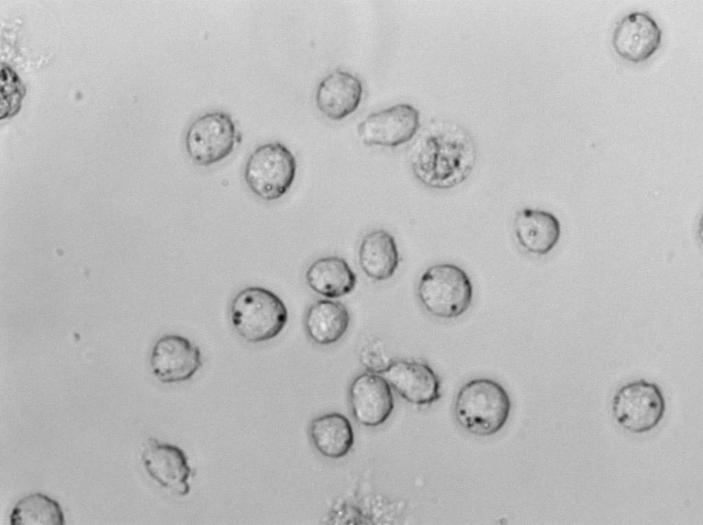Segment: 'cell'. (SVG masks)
<instances>
[{
  "label": "cell",
  "mask_w": 703,
  "mask_h": 525,
  "mask_svg": "<svg viewBox=\"0 0 703 525\" xmlns=\"http://www.w3.org/2000/svg\"><path fill=\"white\" fill-rule=\"evenodd\" d=\"M476 150L470 137L460 130H443L425 135L413 145L411 171L426 187L454 188L465 182L476 165Z\"/></svg>",
  "instance_id": "cell-1"
},
{
  "label": "cell",
  "mask_w": 703,
  "mask_h": 525,
  "mask_svg": "<svg viewBox=\"0 0 703 525\" xmlns=\"http://www.w3.org/2000/svg\"><path fill=\"white\" fill-rule=\"evenodd\" d=\"M509 395L498 382L488 378L473 379L458 391L454 404L457 422L468 432L481 436L498 432L509 419Z\"/></svg>",
  "instance_id": "cell-2"
},
{
  "label": "cell",
  "mask_w": 703,
  "mask_h": 525,
  "mask_svg": "<svg viewBox=\"0 0 703 525\" xmlns=\"http://www.w3.org/2000/svg\"><path fill=\"white\" fill-rule=\"evenodd\" d=\"M230 318L236 333L251 343L269 341L284 329L288 319L284 301L271 290L251 286L233 299Z\"/></svg>",
  "instance_id": "cell-3"
},
{
  "label": "cell",
  "mask_w": 703,
  "mask_h": 525,
  "mask_svg": "<svg viewBox=\"0 0 703 525\" xmlns=\"http://www.w3.org/2000/svg\"><path fill=\"white\" fill-rule=\"evenodd\" d=\"M417 293L425 310L442 319L462 316L470 307L474 296L473 285L467 272L450 263L428 268L419 278Z\"/></svg>",
  "instance_id": "cell-4"
},
{
  "label": "cell",
  "mask_w": 703,
  "mask_h": 525,
  "mask_svg": "<svg viewBox=\"0 0 703 525\" xmlns=\"http://www.w3.org/2000/svg\"><path fill=\"white\" fill-rule=\"evenodd\" d=\"M297 172L292 152L279 141L257 146L249 156L244 181L251 192L265 201L281 198L291 187Z\"/></svg>",
  "instance_id": "cell-5"
},
{
  "label": "cell",
  "mask_w": 703,
  "mask_h": 525,
  "mask_svg": "<svg viewBox=\"0 0 703 525\" xmlns=\"http://www.w3.org/2000/svg\"><path fill=\"white\" fill-rule=\"evenodd\" d=\"M242 139L232 116L216 110L205 113L192 121L186 130L185 146L194 163L209 167L229 156Z\"/></svg>",
  "instance_id": "cell-6"
},
{
  "label": "cell",
  "mask_w": 703,
  "mask_h": 525,
  "mask_svg": "<svg viewBox=\"0 0 703 525\" xmlns=\"http://www.w3.org/2000/svg\"><path fill=\"white\" fill-rule=\"evenodd\" d=\"M665 409L660 388L644 379L623 385L612 399L614 419L622 428L634 434L655 428L662 419Z\"/></svg>",
  "instance_id": "cell-7"
},
{
  "label": "cell",
  "mask_w": 703,
  "mask_h": 525,
  "mask_svg": "<svg viewBox=\"0 0 703 525\" xmlns=\"http://www.w3.org/2000/svg\"><path fill=\"white\" fill-rule=\"evenodd\" d=\"M419 127V111L399 104L369 115L358 124L357 134L366 145L396 147L410 141Z\"/></svg>",
  "instance_id": "cell-8"
},
{
  "label": "cell",
  "mask_w": 703,
  "mask_h": 525,
  "mask_svg": "<svg viewBox=\"0 0 703 525\" xmlns=\"http://www.w3.org/2000/svg\"><path fill=\"white\" fill-rule=\"evenodd\" d=\"M150 366L162 383L172 384L191 379L202 366V353L190 340L178 334L160 337L154 344Z\"/></svg>",
  "instance_id": "cell-9"
},
{
  "label": "cell",
  "mask_w": 703,
  "mask_h": 525,
  "mask_svg": "<svg viewBox=\"0 0 703 525\" xmlns=\"http://www.w3.org/2000/svg\"><path fill=\"white\" fill-rule=\"evenodd\" d=\"M380 373L402 398L413 404H430L441 397L439 377L427 363L400 360Z\"/></svg>",
  "instance_id": "cell-10"
},
{
  "label": "cell",
  "mask_w": 703,
  "mask_h": 525,
  "mask_svg": "<svg viewBox=\"0 0 703 525\" xmlns=\"http://www.w3.org/2000/svg\"><path fill=\"white\" fill-rule=\"evenodd\" d=\"M349 399L355 419L368 427L383 423L394 408L391 386L381 375L371 372L362 373L353 380Z\"/></svg>",
  "instance_id": "cell-11"
},
{
  "label": "cell",
  "mask_w": 703,
  "mask_h": 525,
  "mask_svg": "<svg viewBox=\"0 0 703 525\" xmlns=\"http://www.w3.org/2000/svg\"><path fill=\"white\" fill-rule=\"evenodd\" d=\"M661 38L662 31L648 12H634L617 23L612 43L618 56L638 63L656 51Z\"/></svg>",
  "instance_id": "cell-12"
},
{
  "label": "cell",
  "mask_w": 703,
  "mask_h": 525,
  "mask_svg": "<svg viewBox=\"0 0 703 525\" xmlns=\"http://www.w3.org/2000/svg\"><path fill=\"white\" fill-rule=\"evenodd\" d=\"M142 460L148 474L161 487L178 495L189 493L188 479L192 471L184 452L178 447L150 439L142 453Z\"/></svg>",
  "instance_id": "cell-13"
},
{
  "label": "cell",
  "mask_w": 703,
  "mask_h": 525,
  "mask_svg": "<svg viewBox=\"0 0 703 525\" xmlns=\"http://www.w3.org/2000/svg\"><path fill=\"white\" fill-rule=\"evenodd\" d=\"M362 92V82L357 77L343 70H334L317 86L316 106L327 118L338 121L357 109Z\"/></svg>",
  "instance_id": "cell-14"
},
{
  "label": "cell",
  "mask_w": 703,
  "mask_h": 525,
  "mask_svg": "<svg viewBox=\"0 0 703 525\" xmlns=\"http://www.w3.org/2000/svg\"><path fill=\"white\" fill-rule=\"evenodd\" d=\"M513 228L518 244L535 255L549 253L561 235L560 221L552 213L530 207L516 213Z\"/></svg>",
  "instance_id": "cell-15"
},
{
  "label": "cell",
  "mask_w": 703,
  "mask_h": 525,
  "mask_svg": "<svg viewBox=\"0 0 703 525\" xmlns=\"http://www.w3.org/2000/svg\"><path fill=\"white\" fill-rule=\"evenodd\" d=\"M360 266L364 273L376 281L391 278L400 261L394 237L384 229H376L362 239L358 251Z\"/></svg>",
  "instance_id": "cell-16"
},
{
  "label": "cell",
  "mask_w": 703,
  "mask_h": 525,
  "mask_svg": "<svg viewBox=\"0 0 703 525\" xmlns=\"http://www.w3.org/2000/svg\"><path fill=\"white\" fill-rule=\"evenodd\" d=\"M305 277L314 292L329 299L349 294L357 283L356 275L349 265L337 256L316 259L308 268Z\"/></svg>",
  "instance_id": "cell-17"
},
{
  "label": "cell",
  "mask_w": 703,
  "mask_h": 525,
  "mask_svg": "<svg viewBox=\"0 0 703 525\" xmlns=\"http://www.w3.org/2000/svg\"><path fill=\"white\" fill-rule=\"evenodd\" d=\"M350 321L345 305L337 301L320 299L312 304L305 316V328L310 338L321 346L338 342L347 331Z\"/></svg>",
  "instance_id": "cell-18"
},
{
  "label": "cell",
  "mask_w": 703,
  "mask_h": 525,
  "mask_svg": "<svg viewBox=\"0 0 703 525\" xmlns=\"http://www.w3.org/2000/svg\"><path fill=\"white\" fill-rule=\"evenodd\" d=\"M309 432L316 450L323 456L338 458L345 456L354 444V432L348 419L333 412L314 419Z\"/></svg>",
  "instance_id": "cell-19"
},
{
  "label": "cell",
  "mask_w": 703,
  "mask_h": 525,
  "mask_svg": "<svg viewBox=\"0 0 703 525\" xmlns=\"http://www.w3.org/2000/svg\"><path fill=\"white\" fill-rule=\"evenodd\" d=\"M11 525H64V514L60 504L41 493L21 499L10 515Z\"/></svg>",
  "instance_id": "cell-20"
},
{
  "label": "cell",
  "mask_w": 703,
  "mask_h": 525,
  "mask_svg": "<svg viewBox=\"0 0 703 525\" xmlns=\"http://www.w3.org/2000/svg\"><path fill=\"white\" fill-rule=\"evenodd\" d=\"M1 118H3V115H12L19 109L23 87L14 72L3 66L1 67Z\"/></svg>",
  "instance_id": "cell-21"
}]
</instances>
